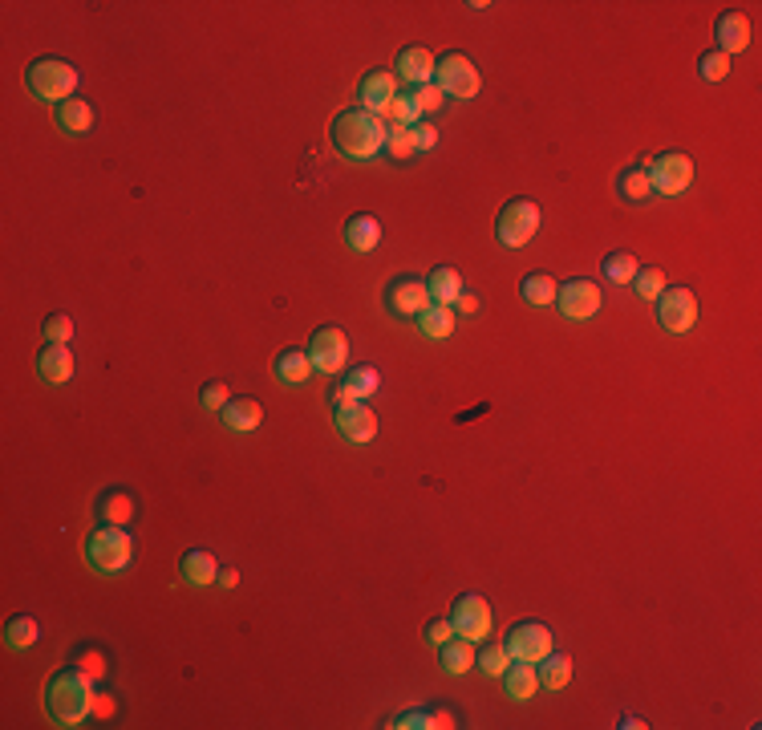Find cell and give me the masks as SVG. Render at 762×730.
Returning a JSON list of instances; mask_svg holds the SVG:
<instances>
[{"mask_svg": "<svg viewBox=\"0 0 762 730\" xmlns=\"http://www.w3.org/2000/svg\"><path fill=\"white\" fill-rule=\"evenodd\" d=\"M665 284H669V280H665V272H661V268H653V264H641V268H637V276H633V292H637L641 301H657Z\"/></svg>", "mask_w": 762, "mask_h": 730, "instance_id": "35", "label": "cell"}, {"mask_svg": "<svg viewBox=\"0 0 762 730\" xmlns=\"http://www.w3.org/2000/svg\"><path fill=\"white\" fill-rule=\"evenodd\" d=\"M637 268H641V260H637L633 252H608L604 264H600V272H604L608 284H633Z\"/></svg>", "mask_w": 762, "mask_h": 730, "instance_id": "34", "label": "cell"}, {"mask_svg": "<svg viewBox=\"0 0 762 730\" xmlns=\"http://www.w3.org/2000/svg\"><path fill=\"white\" fill-rule=\"evenodd\" d=\"M341 240H345V248L349 252H373L377 244H381V224L373 215H349L345 219V228H341Z\"/></svg>", "mask_w": 762, "mask_h": 730, "instance_id": "24", "label": "cell"}, {"mask_svg": "<svg viewBox=\"0 0 762 730\" xmlns=\"http://www.w3.org/2000/svg\"><path fill=\"white\" fill-rule=\"evenodd\" d=\"M410 98L418 102V110H422V114H438V110L446 106V98H442V90H438L434 82H426V86H414V90H410Z\"/></svg>", "mask_w": 762, "mask_h": 730, "instance_id": "41", "label": "cell"}, {"mask_svg": "<svg viewBox=\"0 0 762 730\" xmlns=\"http://www.w3.org/2000/svg\"><path fill=\"white\" fill-rule=\"evenodd\" d=\"M645 171H649L653 195H665V199L690 191V183H694V159L681 151H661L653 163H645Z\"/></svg>", "mask_w": 762, "mask_h": 730, "instance_id": "11", "label": "cell"}, {"mask_svg": "<svg viewBox=\"0 0 762 730\" xmlns=\"http://www.w3.org/2000/svg\"><path fill=\"white\" fill-rule=\"evenodd\" d=\"M45 714L53 726H82L94 718L98 710V678H90L82 666H65L53 670L45 682Z\"/></svg>", "mask_w": 762, "mask_h": 730, "instance_id": "1", "label": "cell"}, {"mask_svg": "<svg viewBox=\"0 0 762 730\" xmlns=\"http://www.w3.org/2000/svg\"><path fill=\"white\" fill-rule=\"evenodd\" d=\"M138 516V503L126 487H106L98 499H94V520L106 524V528H130Z\"/></svg>", "mask_w": 762, "mask_h": 730, "instance_id": "15", "label": "cell"}, {"mask_svg": "<svg viewBox=\"0 0 762 730\" xmlns=\"http://www.w3.org/2000/svg\"><path fill=\"white\" fill-rule=\"evenodd\" d=\"M345 382L353 386V394L365 402V398H373L377 394V386H381V378H377V370L373 365H349L345 370Z\"/></svg>", "mask_w": 762, "mask_h": 730, "instance_id": "36", "label": "cell"}, {"mask_svg": "<svg viewBox=\"0 0 762 730\" xmlns=\"http://www.w3.org/2000/svg\"><path fill=\"white\" fill-rule=\"evenodd\" d=\"M94 106L86 102V98H69V102H61V106H53V122H57V130H65V134H90V126H94Z\"/></svg>", "mask_w": 762, "mask_h": 730, "instance_id": "28", "label": "cell"}, {"mask_svg": "<svg viewBox=\"0 0 762 730\" xmlns=\"http://www.w3.org/2000/svg\"><path fill=\"white\" fill-rule=\"evenodd\" d=\"M617 195H621L625 203H633V207H641V203H645V199L653 195L645 163H633V167H625V171L617 175Z\"/></svg>", "mask_w": 762, "mask_h": 730, "instance_id": "29", "label": "cell"}, {"mask_svg": "<svg viewBox=\"0 0 762 730\" xmlns=\"http://www.w3.org/2000/svg\"><path fill=\"white\" fill-rule=\"evenodd\" d=\"M41 641V625L33 621V617H13L9 625H5V645L13 649V653H25V649H33Z\"/></svg>", "mask_w": 762, "mask_h": 730, "instance_id": "33", "label": "cell"}, {"mask_svg": "<svg viewBox=\"0 0 762 730\" xmlns=\"http://www.w3.org/2000/svg\"><path fill=\"white\" fill-rule=\"evenodd\" d=\"M507 649L503 645H483L479 653H475V666H479V674H487V678H503V670H507Z\"/></svg>", "mask_w": 762, "mask_h": 730, "instance_id": "37", "label": "cell"}, {"mask_svg": "<svg viewBox=\"0 0 762 730\" xmlns=\"http://www.w3.org/2000/svg\"><path fill=\"white\" fill-rule=\"evenodd\" d=\"M568 682H572V657H564V653L552 649L544 662H540V686L556 694V690H564Z\"/></svg>", "mask_w": 762, "mask_h": 730, "instance_id": "32", "label": "cell"}, {"mask_svg": "<svg viewBox=\"0 0 762 730\" xmlns=\"http://www.w3.org/2000/svg\"><path fill=\"white\" fill-rule=\"evenodd\" d=\"M414 146H418V155L434 151V146H438V130H434L430 122H418V126H414Z\"/></svg>", "mask_w": 762, "mask_h": 730, "instance_id": "46", "label": "cell"}, {"mask_svg": "<svg viewBox=\"0 0 762 730\" xmlns=\"http://www.w3.org/2000/svg\"><path fill=\"white\" fill-rule=\"evenodd\" d=\"M540 224H544L540 203L527 199V195H519V199L503 203V211H499V219H495V236H499L503 248H527L531 236L540 232Z\"/></svg>", "mask_w": 762, "mask_h": 730, "instance_id": "6", "label": "cell"}, {"mask_svg": "<svg viewBox=\"0 0 762 730\" xmlns=\"http://www.w3.org/2000/svg\"><path fill=\"white\" fill-rule=\"evenodd\" d=\"M333 418H337V434L345 438L349 447H365V443H373V434H377V414H373L365 402L341 406V410H333Z\"/></svg>", "mask_w": 762, "mask_h": 730, "instance_id": "16", "label": "cell"}, {"mask_svg": "<svg viewBox=\"0 0 762 730\" xmlns=\"http://www.w3.org/2000/svg\"><path fill=\"white\" fill-rule=\"evenodd\" d=\"M454 637V625H450V617H434L430 625H426V641L438 649V645H446Z\"/></svg>", "mask_w": 762, "mask_h": 730, "instance_id": "45", "label": "cell"}, {"mask_svg": "<svg viewBox=\"0 0 762 730\" xmlns=\"http://www.w3.org/2000/svg\"><path fill=\"white\" fill-rule=\"evenodd\" d=\"M329 138H333V151L345 159V163H373L377 155H386V138H390V122L377 118L361 106H349L333 118L329 126Z\"/></svg>", "mask_w": 762, "mask_h": 730, "instance_id": "2", "label": "cell"}, {"mask_svg": "<svg viewBox=\"0 0 762 730\" xmlns=\"http://www.w3.org/2000/svg\"><path fill=\"white\" fill-rule=\"evenodd\" d=\"M398 98V78H394V69H369L361 86H357V106L377 114V118H386L390 106Z\"/></svg>", "mask_w": 762, "mask_h": 730, "instance_id": "14", "label": "cell"}, {"mask_svg": "<svg viewBox=\"0 0 762 730\" xmlns=\"http://www.w3.org/2000/svg\"><path fill=\"white\" fill-rule=\"evenodd\" d=\"M37 374H41V382H49V386H65V382L73 378V353H69V345L45 341L41 353H37Z\"/></svg>", "mask_w": 762, "mask_h": 730, "instance_id": "20", "label": "cell"}, {"mask_svg": "<svg viewBox=\"0 0 762 730\" xmlns=\"http://www.w3.org/2000/svg\"><path fill=\"white\" fill-rule=\"evenodd\" d=\"M386 726H394V730H450V726H459V718H454V710H402Z\"/></svg>", "mask_w": 762, "mask_h": 730, "instance_id": "26", "label": "cell"}, {"mask_svg": "<svg viewBox=\"0 0 762 730\" xmlns=\"http://www.w3.org/2000/svg\"><path fill=\"white\" fill-rule=\"evenodd\" d=\"M434 53L430 49H422V45H406L402 53H398V61H394V78L398 82H406L410 90L414 86H426V82H434Z\"/></svg>", "mask_w": 762, "mask_h": 730, "instance_id": "17", "label": "cell"}, {"mask_svg": "<svg viewBox=\"0 0 762 730\" xmlns=\"http://www.w3.org/2000/svg\"><path fill=\"white\" fill-rule=\"evenodd\" d=\"M215 580H219V589H236V584H240V572H236V568H232V564H223V568H219V576H215Z\"/></svg>", "mask_w": 762, "mask_h": 730, "instance_id": "47", "label": "cell"}, {"mask_svg": "<svg viewBox=\"0 0 762 730\" xmlns=\"http://www.w3.org/2000/svg\"><path fill=\"white\" fill-rule=\"evenodd\" d=\"M386 155L390 159H410L418 155V146H414V126H390V138H386Z\"/></svg>", "mask_w": 762, "mask_h": 730, "instance_id": "38", "label": "cell"}, {"mask_svg": "<svg viewBox=\"0 0 762 730\" xmlns=\"http://www.w3.org/2000/svg\"><path fill=\"white\" fill-rule=\"evenodd\" d=\"M199 402H203V410H223L227 402H232V390H227V382H219V378H211L207 386H203V394H199Z\"/></svg>", "mask_w": 762, "mask_h": 730, "instance_id": "43", "label": "cell"}, {"mask_svg": "<svg viewBox=\"0 0 762 730\" xmlns=\"http://www.w3.org/2000/svg\"><path fill=\"white\" fill-rule=\"evenodd\" d=\"M653 305H657V325H661L669 337H685V333L698 325V297H694V288L665 284L661 297H657Z\"/></svg>", "mask_w": 762, "mask_h": 730, "instance_id": "8", "label": "cell"}, {"mask_svg": "<svg viewBox=\"0 0 762 730\" xmlns=\"http://www.w3.org/2000/svg\"><path fill=\"white\" fill-rule=\"evenodd\" d=\"M475 641H467V637H459L454 633L446 645H438V666H442V674H450V678H463V674H471L475 670Z\"/></svg>", "mask_w": 762, "mask_h": 730, "instance_id": "21", "label": "cell"}, {"mask_svg": "<svg viewBox=\"0 0 762 730\" xmlns=\"http://www.w3.org/2000/svg\"><path fill=\"white\" fill-rule=\"evenodd\" d=\"M604 297H600V284L596 280H584V276H572L556 288V309L564 321H592L600 313Z\"/></svg>", "mask_w": 762, "mask_h": 730, "instance_id": "12", "label": "cell"}, {"mask_svg": "<svg viewBox=\"0 0 762 730\" xmlns=\"http://www.w3.org/2000/svg\"><path fill=\"white\" fill-rule=\"evenodd\" d=\"M536 690H540V670H536V662H507V670H503V694H507L511 702L536 698Z\"/></svg>", "mask_w": 762, "mask_h": 730, "instance_id": "22", "label": "cell"}, {"mask_svg": "<svg viewBox=\"0 0 762 730\" xmlns=\"http://www.w3.org/2000/svg\"><path fill=\"white\" fill-rule=\"evenodd\" d=\"M82 552H86V564L98 576H122L134 564V536H130V528H106V524H98L86 536Z\"/></svg>", "mask_w": 762, "mask_h": 730, "instance_id": "3", "label": "cell"}, {"mask_svg": "<svg viewBox=\"0 0 762 730\" xmlns=\"http://www.w3.org/2000/svg\"><path fill=\"white\" fill-rule=\"evenodd\" d=\"M414 325H418L422 337H430V341H446V337L454 333V309H450V305H430Z\"/></svg>", "mask_w": 762, "mask_h": 730, "instance_id": "31", "label": "cell"}, {"mask_svg": "<svg viewBox=\"0 0 762 730\" xmlns=\"http://www.w3.org/2000/svg\"><path fill=\"white\" fill-rule=\"evenodd\" d=\"M454 309H459V313H467V317H471V313H479V297H475V292H467V288H463V297L454 301Z\"/></svg>", "mask_w": 762, "mask_h": 730, "instance_id": "48", "label": "cell"}, {"mask_svg": "<svg viewBox=\"0 0 762 730\" xmlns=\"http://www.w3.org/2000/svg\"><path fill=\"white\" fill-rule=\"evenodd\" d=\"M726 73H730V57H726V53L706 49V53L698 57V78H702V82H722Z\"/></svg>", "mask_w": 762, "mask_h": 730, "instance_id": "39", "label": "cell"}, {"mask_svg": "<svg viewBox=\"0 0 762 730\" xmlns=\"http://www.w3.org/2000/svg\"><path fill=\"white\" fill-rule=\"evenodd\" d=\"M353 402H361V398L353 394V386L345 382V374H337V378H333V386H329V406H333V410H341V406H353Z\"/></svg>", "mask_w": 762, "mask_h": 730, "instance_id": "44", "label": "cell"}, {"mask_svg": "<svg viewBox=\"0 0 762 730\" xmlns=\"http://www.w3.org/2000/svg\"><path fill=\"white\" fill-rule=\"evenodd\" d=\"M450 625H454V633L475 641V645L487 641L491 637V605H487V597L463 593L459 601H454V609H450Z\"/></svg>", "mask_w": 762, "mask_h": 730, "instance_id": "13", "label": "cell"}, {"mask_svg": "<svg viewBox=\"0 0 762 730\" xmlns=\"http://www.w3.org/2000/svg\"><path fill=\"white\" fill-rule=\"evenodd\" d=\"M219 422L232 430V434H252V430H260V422H264V406H260V398H252V394H240V398H232V402L219 410Z\"/></svg>", "mask_w": 762, "mask_h": 730, "instance_id": "18", "label": "cell"}, {"mask_svg": "<svg viewBox=\"0 0 762 730\" xmlns=\"http://www.w3.org/2000/svg\"><path fill=\"white\" fill-rule=\"evenodd\" d=\"M426 292H430V301H434V305H450V309H454V301L463 297V276H459V268H450V264L430 268V276H426Z\"/></svg>", "mask_w": 762, "mask_h": 730, "instance_id": "25", "label": "cell"}, {"mask_svg": "<svg viewBox=\"0 0 762 730\" xmlns=\"http://www.w3.org/2000/svg\"><path fill=\"white\" fill-rule=\"evenodd\" d=\"M69 337H73V317L69 313H49L45 317V341L69 345Z\"/></svg>", "mask_w": 762, "mask_h": 730, "instance_id": "42", "label": "cell"}, {"mask_svg": "<svg viewBox=\"0 0 762 730\" xmlns=\"http://www.w3.org/2000/svg\"><path fill=\"white\" fill-rule=\"evenodd\" d=\"M309 361H313V374L337 378L349 370V333L341 325H317L309 337Z\"/></svg>", "mask_w": 762, "mask_h": 730, "instance_id": "7", "label": "cell"}, {"mask_svg": "<svg viewBox=\"0 0 762 730\" xmlns=\"http://www.w3.org/2000/svg\"><path fill=\"white\" fill-rule=\"evenodd\" d=\"M434 86L442 90V98H459L471 102L483 90V73L467 53H442L434 61Z\"/></svg>", "mask_w": 762, "mask_h": 730, "instance_id": "5", "label": "cell"}, {"mask_svg": "<svg viewBox=\"0 0 762 730\" xmlns=\"http://www.w3.org/2000/svg\"><path fill=\"white\" fill-rule=\"evenodd\" d=\"M556 280L548 276V272H531V276H523V284H519V297L531 305V309H544V305H556Z\"/></svg>", "mask_w": 762, "mask_h": 730, "instance_id": "30", "label": "cell"}, {"mask_svg": "<svg viewBox=\"0 0 762 730\" xmlns=\"http://www.w3.org/2000/svg\"><path fill=\"white\" fill-rule=\"evenodd\" d=\"M272 374H276L280 386H304V382L313 378V361H309V353H304V349H284V353H276Z\"/></svg>", "mask_w": 762, "mask_h": 730, "instance_id": "27", "label": "cell"}, {"mask_svg": "<svg viewBox=\"0 0 762 730\" xmlns=\"http://www.w3.org/2000/svg\"><path fill=\"white\" fill-rule=\"evenodd\" d=\"M381 305H386V313H390L394 321H418L434 301H430L422 276L402 272V276H394V280L386 284V292H381Z\"/></svg>", "mask_w": 762, "mask_h": 730, "instance_id": "9", "label": "cell"}, {"mask_svg": "<svg viewBox=\"0 0 762 730\" xmlns=\"http://www.w3.org/2000/svg\"><path fill=\"white\" fill-rule=\"evenodd\" d=\"M78 82H82L78 65H69V61H61V57H37V61L25 69L29 94L41 98V102H53V106L69 102L73 90H78Z\"/></svg>", "mask_w": 762, "mask_h": 730, "instance_id": "4", "label": "cell"}, {"mask_svg": "<svg viewBox=\"0 0 762 730\" xmlns=\"http://www.w3.org/2000/svg\"><path fill=\"white\" fill-rule=\"evenodd\" d=\"M503 649H507V657H515V662H536V666H540L544 657L556 649V641H552V629H548L544 621L527 617V621H515V625L507 629Z\"/></svg>", "mask_w": 762, "mask_h": 730, "instance_id": "10", "label": "cell"}, {"mask_svg": "<svg viewBox=\"0 0 762 730\" xmlns=\"http://www.w3.org/2000/svg\"><path fill=\"white\" fill-rule=\"evenodd\" d=\"M179 576L191 584V589H211L215 576H219V560L203 548H191L179 556Z\"/></svg>", "mask_w": 762, "mask_h": 730, "instance_id": "23", "label": "cell"}, {"mask_svg": "<svg viewBox=\"0 0 762 730\" xmlns=\"http://www.w3.org/2000/svg\"><path fill=\"white\" fill-rule=\"evenodd\" d=\"M386 118H390V126H418V122H422V110H418V102H414L410 94H398Z\"/></svg>", "mask_w": 762, "mask_h": 730, "instance_id": "40", "label": "cell"}, {"mask_svg": "<svg viewBox=\"0 0 762 730\" xmlns=\"http://www.w3.org/2000/svg\"><path fill=\"white\" fill-rule=\"evenodd\" d=\"M714 41H718V53H726V57L750 49V17L738 13V9L722 13L718 25H714Z\"/></svg>", "mask_w": 762, "mask_h": 730, "instance_id": "19", "label": "cell"}]
</instances>
